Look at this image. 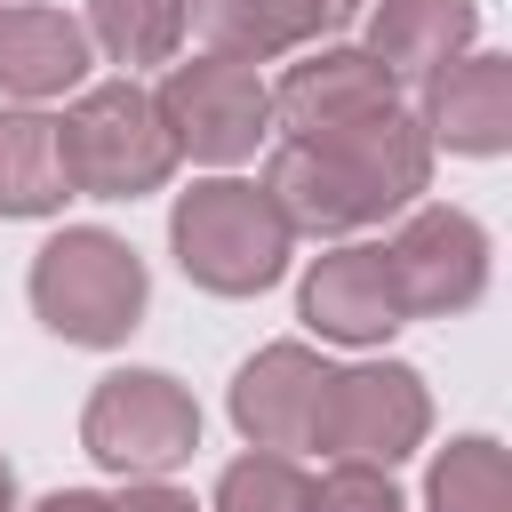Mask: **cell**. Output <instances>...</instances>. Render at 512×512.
I'll use <instances>...</instances> for the list:
<instances>
[{"instance_id": "8", "label": "cell", "mask_w": 512, "mask_h": 512, "mask_svg": "<svg viewBox=\"0 0 512 512\" xmlns=\"http://www.w3.org/2000/svg\"><path fill=\"white\" fill-rule=\"evenodd\" d=\"M384 272L400 296V320H440L488 296V232L464 208H408V224L384 240Z\"/></svg>"}, {"instance_id": "14", "label": "cell", "mask_w": 512, "mask_h": 512, "mask_svg": "<svg viewBox=\"0 0 512 512\" xmlns=\"http://www.w3.org/2000/svg\"><path fill=\"white\" fill-rule=\"evenodd\" d=\"M88 80V32L64 8H0V104H48Z\"/></svg>"}, {"instance_id": "2", "label": "cell", "mask_w": 512, "mask_h": 512, "mask_svg": "<svg viewBox=\"0 0 512 512\" xmlns=\"http://www.w3.org/2000/svg\"><path fill=\"white\" fill-rule=\"evenodd\" d=\"M288 240L296 232L280 224L264 184H240V176H208V184L176 192V208H168V248H176L184 280L208 296H264L288 272Z\"/></svg>"}, {"instance_id": "10", "label": "cell", "mask_w": 512, "mask_h": 512, "mask_svg": "<svg viewBox=\"0 0 512 512\" xmlns=\"http://www.w3.org/2000/svg\"><path fill=\"white\" fill-rule=\"evenodd\" d=\"M376 112H400V80L368 48H320V56L288 64L272 88V120L288 136H328V128H352Z\"/></svg>"}, {"instance_id": "5", "label": "cell", "mask_w": 512, "mask_h": 512, "mask_svg": "<svg viewBox=\"0 0 512 512\" xmlns=\"http://www.w3.org/2000/svg\"><path fill=\"white\" fill-rule=\"evenodd\" d=\"M80 448L120 480H168L200 448V408L160 368H112L80 408Z\"/></svg>"}, {"instance_id": "23", "label": "cell", "mask_w": 512, "mask_h": 512, "mask_svg": "<svg viewBox=\"0 0 512 512\" xmlns=\"http://www.w3.org/2000/svg\"><path fill=\"white\" fill-rule=\"evenodd\" d=\"M0 512H16V464L0 456Z\"/></svg>"}, {"instance_id": "16", "label": "cell", "mask_w": 512, "mask_h": 512, "mask_svg": "<svg viewBox=\"0 0 512 512\" xmlns=\"http://www.w3.org/2000/svg\"><path fill=\"white\" fill-rule=\"evenodd\" d=\"M72 200L56 160V120L32 104H0V216H56Z\"/></svg>"}, {"instance_id": "19", "label": "cell", "mask_w": 512, "mask_h": 512, "mask_svg": "<svg viewBox=\"0 0 512 512\" xmlns=\"http://www.w3.org/2000/svg\"><path fill=\"white\" fill-rule=\"evenodd\" d=\"M216 512H312V480L296 456H272V448H248L224 464L216 480Z\"/></svg>"}, {"instance_id": "7", "label": "cell", "mask_w": 512, "mask_h": 512, "mask_svg": "<svg viewBox=\"0 0 512 512\" xmlns=\"http://www.w3.org/2000/svg\"><path fill=\"white\" fill-rule=\"evenodd\" d=\"M432 432V392L408 360H368V368H336L328 376V408H320V448L336 464H376L392 472L400 456H416Z\"/></svg>"}, {"instance_id": "18", "label": "cell", "mask_w": 512, "mask_h": 512, "mask_svg": "<svg viewBox=\"0 0 512 512\" xmlns=\"http://www.w3.org/2000/svg\"><path fill=\"white\" fill-rule=\"evenodd\" d=\"M80 32L112 64H168L184 48V0H88Z\"/></svg>"}, {"instance_id": "4", "label": "cell", "mask_w": 512, "mask_h": 512, "mask_svg": "<svg viewBox=\"0 0 512 512\" xmlns=\"http://www.w3.org/2000/svg\"><path fill=\"white\" fill-rule=\"evenodd\" d=\"M56 160L80 200H144L168 184L176 144L160 128V104L136 80H104V88H80L72 112L56 120Z\"/></svg>"}, {"instance_id": "13", "label": "cell", "mask_w": 512, "mask_h": 512, "mask_svg": "<svg viewBox=\"0 0 512 512\" xmlns=\"http://www.w3.org/2000/svg\"><path fill=\"white\" fill-rule=\"evenodd\" d=\"M304 320L328 336V344H384L400 328V296H392V272H384V248L352 240V248H328L312 272H304Z\"/></svg>"}, {"instance_id": "20", "label": "cell", "mask_w": 512, "mask_h": 512, "mask_svg": "<svg viewBox=\"0 0 512 512\" xmlns=\"http://www.w3.org/2000/svg\"><path fill=\"white\" fill-rule=\"evenodd\" d=\"M312 512H408V504H400L392 472H376V464H336L328 480H312Z\"/></svg>"}, {"instance_id": "21", "label": "cell", "mask_w": 512, "mask_h": 512, "mask_svg": "<svg viewBox=\"0 0 512 512\" xmlns=\"http://www.w3.org/2000/svg\"><path fill=\"white\" fill-rule=\"evenodd\" d=\"M112 512H200L184 488H168V480H128L120 496H112Z\"/></svg>"}, {"instance_id": "6", "label": "cell", "mask_w": 512, "mask_h": 512, "mask_svg": "<svg viewBox=\"0 0 512 512\" xmlns=\"http://www.w3.org/2000/svg\"><path fill=\"white\" fill-rule=\"evenodd\" d=\"M152 104H160L176 160H200V168H232L272 136V88L256 80V64H232V56L168 64Z\"/></svg>"}, {"instance_id": "17", "label": "cell", "mask_w": 512, "mask_h": 512, "mask_svg": "<svg viewBox=\"0 0 512 512\" xmlns=\"http://www.w3.org/2000/svg\"><path fill=\"white\" fill-rule=\"evenodd\" d=\"M424 512H512V472H504V448L488 432H464L432 456V480H424Z\"/></svg>"}, {"instance_id": "12", "label": "cell", "mask_w": 512, "mask_h": 512, "mask_svg": "<svg viewBox=\"0 0 512 512\" xmlns=\"http://www.w3.org/2000/svg\"><path fill=\"white\" fill-rule=\"evenodd\" d=\"M432 144L464 160H496L512 144V56H456L424 80V120Z\"/></svg>"}, {"instance_id": "9", "label": "cell", "mask_w": 512, "mask_h": 512, "mask_svg": "<svg viewBox=\"0 0 512 512\" xmlns=\"http://www.w3.org/2000/svg\"><path fill=\"white\" fill-rule=\"evenodd\" d=\"M328 360L312 344H264L240 376H232V424L248 448H320V408H328Z\"/></svg>"}, {"instance_id": "15", "label": "cell", "mask_w": 512, "mask_h": 512, "mask_svg": "<svg viewBox=\"0 0 512 512\" xmlns=\"http://www.w3.org/2000/svg\"><path fill=\"white\" fill-rule=\"evenodd\" d=\"M480 32V0H376L368 8V56L408 88H424L440 64H456Z\"/></svg>"}, {"instance_id": "1", "label": "cell", "mask_w": 512, "mask_h": 512, "mask_svg": "<svg viewBox=\"0 0 512 512\" xmlns=\"http://www.w3.org/2000/svg\"><path fill=\"white\" fill-rule=\"evenodd\" d=\"M424 184H432V136L416 128V112H376L328 136H280L264 168V200L280 208L288 232H312V240L384 224L416 208Z\"/></svg>"}, {"instance_id": "3", "label": "cell", "mask_w": 512, "mask_h": 512, "mask_svg": "<svg viewBox=\"0 0 512 512\" xmlns=\"http://www.w3.org/2000/svg\"><path fill=\"white\" fill-rule=\"evenodd\" d=\"M144 296V256L104 224H72L32 256V312L64 344H120L144 320Z\"/></svg>"}, {"instance_id": "11", "label": "cell", "mask_w": 512, "mask_h": 512, "mask_svg": "<svg viewBox=\"0 0 512 512\" xmlns=\"http://www.w3.org/2000/svg\"><path fill=\"white\" fill-rule=\"evenodd\" d=\"M368 0H184V24L208 40V56H232V64H264V56H288L320 32H344Z\"/></svg>"}, {"instance_id": "22", "label": "cell", "mask_w": 512, "mask_h": 512, "mask_svg": "<svg viewBox=\"0 0 512 512\" xmlns=\"http://www.w3.org/2000/svg\"><path fill=\"white\" fill-rule=\"evenodd\" d=\"M32 512H112V496H96V488H56V496H40Z\"/></svg>"}]
</instances>
